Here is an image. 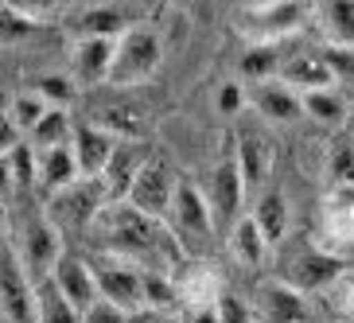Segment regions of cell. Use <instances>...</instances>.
<instances>
[{
	"label": "cell",
	"instance_id": "obj_1",
	"mask_svg": "<svg viewBox=\"0 0 354 323\" xmlns=\"http://www.w3.org/2000/svg\"><path fill=\"white\" fill-rule=\"evenodd\" d=\"M90 230L102 234L105 253L125 257V261H133V265H140V269H160V273H171V277H176L191 257V253L183 250V241L171 234L167 222L148 219V214H140V210L129 207V203H109Z\"/></svg>",
	"mask_w": 354,
	"mask_h": 323
},
{
	"label": "cell",
	"instance_id": "obj_2",
	"mask_svg": "<svg viewBox=\"0 0 354 323\" xmlns=\"http://www.w3.org/2000/svg\"><path fill=\"white\" fill-rule=\"evenodd\" d=\"M203 191H207V203H210V210H214L218 234L226 238L230 226L245 214V195H250L245 176H241V167H238V152H234V129L222 133V148H218V156H214V164H210V172H207Z\"/></svg>",
	"mask_w": 354,
	"mask_h": 323
},
{
	"label": "cell",
	"instance_id": "obj_3",
	"mask_svg": "<svg viewBox=\"0 0 354 323\" xmlns=\"http://www.w3.org/2000/svg\"><path fill=\"white\" fill-rule=\"evenodd\" d=\"M346 265L351 261L331 253L319 241H300L296 250L284 253V269L277 273L284 284H292L304 296H319V292H331L335 284L346 277Z\"/></svg>",
	"mask_w": 354,
	"mask_h": 323
},
{
	"label": "cell",
	"instance_id": "obj_4",
	"mask_svg": "<svg viewBox=\"0 0 354 323\" xmlns=\"http://www.w3.org/2000/svg\"><path fill=\"white\" fill-rule=\"evenodd\" d=\"M8 238H12V246H16V253H20V261H24V269H28V277H32L35 284L47 281V277H51V269L59 265V257L66 253L63 230L51 222L47 207L32 210L28 219H20L16 226H12Z\"/></svg>",
	"mask_w": 354,
	"mask_h": 323
},
{
	"label": "cell",
	"instance_id": "obj_5",
	"mask_svg": "<svg viewBox=\"0 0 354 323\" xmlns=\"http://www.w3.org/2000/svg\"><path fill=\"white\" fill-rule=\"evenodd\" d=\"M167 226H171V234L183 241L187 253L203 250V246H210V241L218 238V222H214V210H210V203H207V191H203V183H195L191 176H179Z\"/></svg>",
	"mask_w": 354,
	"mask_h": 323
},
{
	"label": "cell",
	"instance_id": "obj_6",
	"mask_svg": "<svg viewBox=\"0 0 354 323\" xmlns=\"http://www.w3.org/2000/svg\"><path fill=\"white\" fill-rule=\"evenodd\" d=\"M164 35L156 28L133 24L121 39H117V55H113V71H109V86H140L164 63Z\"/></svg>",
	"mask_w": 354,
	"mask_h": 323
},
{
	"label": "cell",
	"instance_id": "obj_7",
	"mask_svg": "<svg viewBox=\"0 0 354 323\" xmlns=\"http://www.w3.org/2000/svg\"><path fill=\"white\" fill-rule=\"evenodd\" d=\"M0 320L4 323H39V296L28 277L12 238L0 241Z\"/></svg>",
	"mask_w": 354,
	"mask_h": 323
},
{
	"label": "cell",
	"instance_id": "obj_8",
	"mask_svg": "<svg viewBox=\"0 0 354 323\" xmlns=\"http://www.w3.org/2000/svg\"><path fill=\"white\" fill-rule=\"evenodd\" d=\"M308 20V0H265L238 12V35L250 43H281Z\"/></svg>",
	"mask_w": 354,
	"mask_h": 323
},
{
	"label": "cell",
	"instance_id": "obj_9",
	"mask_svg": "<svg viewBox=\"0 0 354 323\" xmlns=\"http://www.w3.org/2000/svg\"><path fill=\"white\" fill-rule=\"evenodd\" d=\"M176 187H179V172L176 164L164 156V152H152V156L145 160V167L136 172L133 187H129V207H136L140 214H148V219H160L167 222V214H171V199H176Z\"/></svg>",
	"mask_w": 354,
	"mask_h": 323
},
{
	"label": "cell",
	"instance_id": "obj_10",
	"mask_svg": "<svg viewBox=\"0 0 354 323\" xmlns=\"http://www.w3.org/2000/svg\"><path fill=\"white\" fill-rule=\"evenodd\" d=\"M105 207H109V199H105L102 179H78V183L47 199V214L63 234L66 230H90Z\"/></svg>",
	"mask_w": 354,
	"mask_h": 323
},
{
	"label": "cell",
	"instance_id": "obj_11",
	"mask_svg": "<svg viewBox=\"0 0 354 323\" xmlns=\"http://www.w3.org/2000/svg\"><path fill=\"white\" fill-rule=\"evenodd\" d=\"M97 273V292H102V300H113L121 304L125 312L133 315H145V269L133 265L125 257H113V253H105V257L90 261Z\"/></svg>",
	"mask_w": 354,
	"mask_h": 323
},
{
	"label": "cell",
	"instance_id": "obj_12",
	"mask_svg": "<svg viewBox=\"0 0 354 323\" xmlns=\"http://www.w3.org/2000/svg\"><path fill=\"white\" fill-rule=\"evenodd\" d=\"M234 152H238V167L245 176L250 195L265 191V179L272 176L277 164V140L265 125H234Z\"/></svg>",
	"mask_w": 354,
	"mask_h": 323
},
{
	"label": "cell",
	"instance_id": "obj_13",
	"mask_svg": "<svg viewBox=\"0 0 354 323\" xmlns=\"http://www.w3.org/2000/svg\"><path fill=\"white\" fill-rule=\"evenodd\" d=\"M117 145H121V136H113L105 125H97V121L74 125L71 148H74V160H78L82 179H102L109 160H113V152H117Z\"/></svg>",
	"mask_w": 354,
	"mask_h": 323
},
{
	"label": "cell",
	"instance_id": "obj_14",
	"mask_svg": "<svg viewBox=\"0 0 354 323\" xmlns=\"http://www.w3.org/2000/svg\"><path fill=\"white\" fill-rule=\"evenodd\" d=\"M47 281L63 292V296L74 304V308H78V312H86L94 300H102L94 265H90L82 253H74V250H66L63 257H59V265L51 269V277H47Z\"/></svg>",
	"mask_w": 354,
	"mask_h": 323
},
{
	"label": "cell",
	"instance_id": "obj_15",
	"mask_svg": "<svg viewBox=\"0 0 354 323\" xmlns=\"http://www.w3.org/2000/svg\"><path fill=\"white\" fill-rule=\"evenodd\" d=\"M113 55H117V39H102V35H78L71 43V78L78 86H97L109 82L113 71Z\"/></svg>",
	"mask_w": 354,
	"mask_h": 323
},
{
	"label": "cell",
	"instance_id": "obj_16",
	"mask_svg": "<svg viewBox=\"0 0 354 323\" xmlns=\"http://www.w3.org/2000/svg\"><path fill=\"white\" fill-rule=\"evenodd\" d=\"M250 113H257V121H265V125H288V121L304 117V105L300 94L284 78H269V82L250 86Z\"/></svg>",
	"mask_w": 354,
	"mask_h": 323
},
{
	"label": "cell",
	"instance_id": "obj_17",
	"mask_svg": "<svg viewBox=\"0 0 354 323\" xmlns=\"http://www.w3.org/2000/svg\"><path fill=\"white\" fill-rule=\"evenodd\" d=\"M253 315H257V323H304L308 320V296L284 284L281 277H272L257 288Z\"/></svg>",
	"mask_w": 354,
	"mask_h": 323
},
{
	"label": "cell",
	"instance_id": "obj_18",
	"mask_svg": "<svg viewBox=\"0 0 354 323\" xmlns=\"http://www.w3.org/2000/svg\"><path fill=\"white\" fill-rule=\"evenodd\" d=\"M148 156H152V148H145L140 140H121V145H117L113 160H109V167H105V176H102V187H105V199H109V203H125L136 172L145 167Z\"/></svg>",
	"mask_w": 354,
	"mask_h": 323
},
{
	"label": "cell",
	"instance_id": "obj_19",
	"mask_svg": "<svg viewBox=\"0 0 354 323\" xmlns=\"http://www.w3.org/2000/svg\"><path fill=\"white\" fill-rule=\"evenodd\" d=\"M250 219L257 222V230L265 234V241H269L272 250H281L284 238H288V226H292V210H288L284 191H277V187L261 191L250 207Z\"/></svg>",
	"mask_w": 354,
	"mask_h": 323
},
{
	"label": "cell",
	"instance_id": "obj_20",
	"mask_svg": "<svg viewBox=\"0 0 354 323\" xmlns=\"http://www.w3.org/2000/svg\"><path fill=\"white\" fill-rule=\"evenodd\" d=\"M226 250H230V257L238 261L241 269H261V265L269 261L272 246L265 241V234L257 230V222H253V219H250V210H245V214H241V219L230 226Z\"/></svg>",
	"mask_w": 354,
	"mask_h": 323
},
{
	"label": "cell",
	"instance_id": "obj_21",
	"mask_svg": "<svg viewBox=\"0 0 354 323\" xmlns=\"http://www.w3.org/2000/svg\"><path fill=\"white\" fill-rule=\"evenodd\" d=\"M35 156H39V183H35V187H39L47 199L59 195L63 187H71V183H78V179H82L71 145L47 148V152H35Z\"/></svg>",
	"mask_w": 354,
	"mask_h": 323
},
{
	"label": "cell",
	"instance_id": "obj_22",
	"mask_svg": "<svg viewBox=\"0 0 354 323\" xmlns=\"http://www.w3.org/2000/svg\"><path fill=\"white\" fill-rule=\"evenodd\" d=\"M281 78L296 94H312V90H331V86H339V78H335V71L327 66L323 55H300V59L284 63Z\"/></svg>",
	"mask_w": 354,
	"mask_h": 323
},
{
	"label": "cell",
	"instance_id": "obj_23",
	"mask_svg": "<svg viewBox=\"0 0 354 323\" xmlns=\"http://www.w3.org/2000/svg\"><path fill=\"white\" fill-rule=\"evenodd\" d=\"M315 24L331 47H354V0H315Z\"/></svg>",
	"mask_w": 354,
	"mask_h": 323
},
{
	"label": "cell",
	"instance_id": "obj_24",
	"mask_svg": "<svg viewBox=\"0 0 354 323\" xmlns=\"http://www.w3.org/2000/svg\"><path fill=\"white\" fill-rule=\"evenodd\" d=\"M179 284V304L187 308H203V304H214L222 296V281L214 277L210 265H183V273H176Z\"/></svg>",
	"mask_w": 354,
	"mask_h": 323
},
{
	"label": "cell",
	"instance_id": "obj_25",
	"mask_svg": "<svg viewBox=\"0 0 354 323\" xmlns=\"http://www.w3.org/2000/svg\"><path fill=\"white\" fill-rule=\"evenodd\" d=\"M300 105H304V117H312L315 125H323V129H339L346 121V113H351V105H346V98H343L339 86L300 94Z\"/></svg>",
	"mask_w": 354,
	"mask_h": 323
},
{
	"label": "cell",
	"instance_id": "obj_26",
	"mask_svg": "<svg viewBox=\"0 0 354 323\" xmlns=\"http://www.w3.org/2000/svg\"><path fill=\"white\" fill-rule=\"evenodd\" d=\"M284 71V59L277 51V43H250V51L241 55V82L253 86V82H269V78H281Z\"/></svg>",
	"mask_w": 354,
	"mask_h": 323
},
{
	"label": "cell",
	"instance_id": "obj_27",
	"mask_svg": "<svg viewBox=\"0 0 354 323\" xmlns=\"http://www.w3.org/2000/svg\"><path fill=\"white\" fill-rule=\"evenodd\" d=\"M133 24L117 4H97V8H86L82 20H78V35H102V39H121Z\"/></svg>",
	"mask_w": 354,
	"mask_h": 323
},
{
	"label": "cell",
	"instance_id": "obj_28",
	"mask_svg": "<svg viewBox=\"0 0 354 323\" xmlns=\"http://www.w3.org/2000/svg\"><path fill=\"white\" fill-rule=\"evenodd\" d=\"M74 136V121H71V109H47L43 113V121L32 129V136H28V145L35 148V152H47V148H59V145H71Z\"/></svg>",
	"mask_w": 354,
	"mask_h": 323
},
{
	"label": "cell",
	"instance_id": "obj_29",
	"mask_svg": "<svg viewBox=\"0 0 354 323\" xmlns=\"http://www.w3.org/2000/svg\"><path fill=\"white\" fill-rule=\"evenodd\" d=\"M43 24L35 20V12L20 8V4H0V47H16V43H28Z\"/></svg>",
	"mask_w": 354,
	"mask_h": 323
},
{
	"label": "cell",
	"instance_id": "obj_30",
	"mask_svg": "<svg viewBox=\"0 0 354 323\" xmlns=\"http://www.w3.org/2000/svg\"><path fill=\"white\" fill-rule=\"evenodd\" d=\"M35 296H39V323H82V312L51 281L35 284Z\"/></svg>",
	"mask_w": 354,
	"mask_h": 323
},
{
	"label": "cell",
	"instance_id": "obj_31",
	"mask_svg": "<svg viewBox=\"0 0 354 323\" xmlns=\"http://www.w3.org/2000/svg\"><path fill=\"white\" fill-rule=\"evenodd\" d=\"M32 90H35V94H39L47 105H55V109H71L74 98H78V82H74L71 74H63V71L39 74Z\"/></svg>",
	"mask_w": 354,
	"mask_h": 323
},
{
	"label": "cell",
	"instance_id": "obj_32",
	"mask_svg": "<svg viewBox=\"0 0 354 323\" xmlns=\"http://www.w3.org/2000/svg\"><path fill=\"white\" fill-rule=\"evenodd\" d=\"M51 105L43 102L35 90H20V94H12V125L20 129V136L28 140L32 136V129L43 121V113H47Z\"/></svg>",
	"mask_w": 354,
	"mask_h": 323
},
{
	"label": "cell",
	"instance_id": "obj_33",
	"mask_svg": "<svg viewBox=\"0 0 354 323\" xmlns=\"http://www.w3.org/2000/svg\"><path fill=\"white\" fill-rule=\"evenodd\" d=\"M214 113L226 117V121H238L241 113H250V86L245 82H222L214 90Z\"/></svg>",
	"mask_w": 354,
	"mask_h": 323
},
{
	"label": "cell",
	"instance_id": "obj_34",
	"mask_svg": "<svg viewBox=\"0 0 354 323\" xmlns=\"http://www.w3.org/2000/svg\"><path fill=\"white\" fill-rule=\"evenodd\" d=\"M327 176H331V183L354 187V140L331 145V152H327Z\"/></svg>",
	"mask_w": 354,
	"mask_h": 323
},
{
	"label": "cell",
	"instance_id": "obj_35",
	"mask_svg": "<svg viewBox=\"0 0 354 323\" xmlns=\"http://www.w3.org/2000/svg\"><path fill=\"white\" fill-rule=\"evenodd\" d=\"M82 323H136V315L125 312V308L113 304V300H94L82 312Z\"/></svg>",
	"mask_w": 354,
	"mask_h": 323
},
{
	"label": "cell",
	"instance_id": "obj_36",
	"mask_svg": "<svg viewBox=\"0 0 354 323\" xmlns=\"http://www.w3.org/2000/svg\"><path fill=\"white\" fill-rule=\"evenodd\" d=\"M323 59H327V66L335 71L339 82H343V78H354V47H327Z\"/></svg>",
	"mask_w": 354,
	"mask_h": 323
},
{
	"label": "cell",
	"instance_id": "obj_37",
	"mask_svg": "<svg viewBox=\"0 0 354 323\" xmlns=\"http://www.w3.org/2000/svg\"><path fill=\"white\" fill-rule=\"evenodd\" d=\"M183 320H187V323H222V308H218V300L203 304V308H187Z\"/></svg>",
	"mask_w": 354,
	"mask_h": 323
},
{
	"label": "cell",
	"instance_id": "obj_38",
	"mask_svg": "<svg viewBox=\"0 0 354 323\" xmlns=\"http://www.w3.org/2000/svg\"><path fill=\"white\" fill-rule=\"evenodd\" d=\"M0 4H4V0H0Z\"/></svg>",
	"mask_w": 354,
	"mask_h": 323
},
{
	"label": "cell",
	"instance_id": "obj_39",
	"mask_svg": "<svg viewBox=\"0 0 354 323\" xmlns=\"http://www.w3.org/2000/svg\"><path fill=\"white\" fill-rule=\"evenodd\" d=\"M346 261H351V257H346Z\"/></svg>",
	"mask_w": 354,
	"mask_h": 323
},
{
	"label": "cell",
	"instance_id": "obj_40",
	"mask_svg": "<svg viewBox=\"0 0 354 323\" xmlns=\"http://www.w3.org/2000/svg\"><path fill=\"white\" fill-rule=\"evenodd\" d=\"M0 323H4V320H0Z\"/></svg>",
	"mask_w": 354,
	"mask_h": 323
}]
</instances>
